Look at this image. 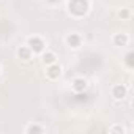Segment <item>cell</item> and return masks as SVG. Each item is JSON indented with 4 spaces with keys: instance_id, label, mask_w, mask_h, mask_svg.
Returning <instances> with one entry per match:
<instances>
[{
    "instance_id": "obj_2",
    "label": "cell",
    "mask_w": 134,
    "mask_h": 134,
    "mask_svg": "<svg viewBox=\"0 0 134 134\" xmlns=\"http://www.w3.org/2000/svg\"><path fill=\"white\" fill-rule=\"evenodd\" d=\"M29 47H30V51H33V52L40 54V52H43V51H44L46 43H44L41 38L33 36V38H30V40H29Z\"/></svg>"
},
{
    "instance_id": "obj_8",
    "label": "cell",
    "mask_w": 134,
    "mask_h": 134,
    "mask_svg": "<svg viewBox=\"0 0 134 134\" xmlns=\"http://www.w3.org/2000/svg\"><path fill=\"white\" fill-rule=\"evenodd\" d=\"M114 43H115V46H126V43H128V35H126V33H117V35L114 36Z\"/></svg>"
},
{
    "instance_id": "obj_1",
    "label": "cell",
    "mask_w": 134,
    "mask_h": 134,
    "mask_svg": "<svg viewBox=\"0 0 134 134\" xmlns=\"http://www.w3.org/2000/svg\"><path fill=\"white\" fill-rule=\"evenodd\" d=\"M77 3L79 5H76L74 2H70V11H73L77 16L85 14L87 13V8H88V2H87V0H77Z\"/></svg>"
},
{
    "instance_id": "obj_4",
    "label": "cell",
    "mask_w": 134,
    "mask_h": 134,
    "mask_svg": "<svg viewBox=\"0 0 134 134\" xmlns=\"http://www.w3.org/2000/svg\"><path fill=\"white\" fill-rule=\"evenodd\" d=\"M126 92H128L126 87L118 84V85H115V87L112 88V96H114L115 99H123V98L126 96Z\"/></svg>"
},
{
    "instance_id": "obj_10",
    "label": "cell",
    "mask_w": 134,
    "mask_h": 134,
    "mask_svg": "<svg viewBox=\"0 0 134 134\" xmlns=\"http://www.w3.org/2000/svg\"><path fill=\"white\" fill-rule=\"evenodd\" d=\"M25 132H27V134H32V132L41 134V132H44V128H43V126H38V125H30V126L25 129Z\"/></svg>"
},
{
    "instance_id": "obj_5",
    "label": "cell",
    "mask_w": 134,
    "mask_h": 134,
    "mask_svg": "<svg viewBox=\"0 0 134 134\" xmlns=\"http://www.w3.org/2000/svg\"><path fill=\"white\" fill-rule=\"evenodd\" d=\"M85 88H87V81H85V79L77 77V79L73 81V90H74V92L81 93V92H84Z\"/></svg>"
},
{
    "instance_id": "obj_9",
    "label": "cell",
    "mask_w": 134,
    "mask_h": 134,
    "mask_svg": "<svg viewBox=\"0 0 134 134\" xmlns=\"http://www.w3.org/2000/svg\"><path fill=\"white\" fill-rule=\"evenodd\" d=\"M55 60H57V57H55L54 52H46V54H43V63H44V65H52V63H55Z\"/></svg>"
},
{
    "instance_id": "obj_11",
    "label": "cell",
    "mask_w": 134,
    "mask_h": 134,
    "mask_svg": "<svg viewBox=\"0 0 134 134\" xmlns=\"http://www.w3.org/2000/svg\"><path fill=\"white\" fill-rule=\"evenodd\" d=\"M118 16H120L121 19H128V18H129V10H126V8H125V10L118 11Z\"/></svg>"
},
{
    "instance_id": "obj_13",
    "label": "cell",
    "mask_w": 134,
    "mask_h": 134,
    "mask_svg": "<svg viewBox=\"0 0 134 134\" xmlns=\"http://www.w3.org/2000/svg\"><path fill=\"white\" fill-rule=\"evenodd\" d=\"M126 63H128L129 68H132V52H129V54L126 55Z\"/></svg>"
},
{
    "instance_id": "obj_6",
    "label": "cell",
    "mask_w": 134,
    "mask_h": 134,
    "mask_svg": "<svg viewBox=\"0 0 134 134\" xmlns=\"http://www.w3.org/2000/svg\"><path fill=\"white\" fill-rule=\"evenodd\" d=\"M66 43H68V46L70 47H79L81 46V36L77 35V33H71L68 38H66Z\"/></svg>"
},
{
    "instance_id": "obj_14",
    "label": "cell",
    "mask_w": 134,
    "mask_h": 134,
    "mask_svg": "<svg viewBox=\"0 0 134 134\" xmlns=\"http://www.w3.org/2000/svg\"><path fill=\"white\" fill-rule=\"evenodd\" d=\"M51 2H55V0H51Z\"/></svg>"
},
{
    "instance_id": "obj_7",
    "label": "cell",
    "mask_w": 134,
    "mask_h": 134,
    "mask_svg": "<svg viewBox=\"0 0 134 134\" xmlns=\"http://www.w3.org/2000/svg\"><path fill=\"white\" fill-rule=\"evenodd\" d=\"M18 55H19V58H22V60H30V57H32V51H30L29 46H22V47H19Z\"/></svg>"
},
{
    "instance_id": "obj_12",
    "label": "cell",
    "mask_w": 134,
    "mask_h": 134,
    "mask_svg": "<svg viewBox=\"0 0 134 134\" xmlns=\"http://www.w3.org/2000/svg\"><path fill=\"white\" fill-rule=\"evenodd\" d=\"M109 132H125V129L121 128V126H112V128H109Z\"/></svg>"
},
{
    "instance_id": "obj_3",
    "label": "cell",
    "mask_w": 134,
    "mask_h": 134,
    "mask_svg": "<svg viewBox=\"0 0 134 134\" xmlns=\"http://www.w3.org/2000/svg\"><path fill=\"white\" fill-rule=\"evenodd\" d=\"M47 76L51 77V79H57L60 74H62V68H60V65H57V63H52V65H47Z\"/></svg>"
}]
</instances>
